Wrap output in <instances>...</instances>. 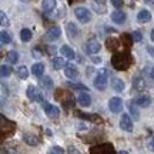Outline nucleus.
Masks as SVG:
<instances>
[{
    "mask_svg": "<svg viewBox=\"0 0 154 154\" xmlns=\"http://www.w3.org/2000/svg\"><path fill=\"white\" fill-rule=\"evenodd\" d=\"M77 101H79V104L82 106V107H88V106L91 104V97H90V94L87 91H83V93L79 94Z\"/></svg>",
    "mask_w": 154,
    "mask_h": 154,
    "instance_id": "nucleus-10",
    "label": "nucleus"
},
{
    "mask_svg": "<svg viewBox=\"0 0 154 154\" xmlns=\"http://www.w3.org/2000/svg\"><path fill=\"white\" fill-rule=\"evenodd\" d=\"M32 73H33L34 76H43L44 73V64H42V63H36V64H33L32 66Z\"/></svg>",
    "mask_w": 154,
    "mask_h": 154,
    "instance_id": "nucleus-21",
    "label": "nucleus"
},
{
    "mask_svg": "<svg viewBox=\"0 0 154 154\" xmlns=\"http://www.w3.org/2000/svg\"><path fill=\"white\" fill-rule=\"evenodd\" d=\"M100 49H101V44L96 38H90L87 43H86V53L87 54H96V53L100 51Z\"/></svg>",
    "mask_w": 154,
    "mask_h": 154,
    "instance_id": "nucleus-3",
    "label": "nucleus"
},
{
    "mask_svg": "<svg viewBox=\"0 0 154 154\" xmlns=\"http://www.w3.org/2000/svg\"><path fill=\"white\" fill-rule=\"evenodd\" d=\"M147 51H149V53H150V56H151V57H153V59H154V47H151V46H149V47H147Z\"/></svg>",
    "mask_w": 154,
    "mask_h": 154,
    "instance_id": "nucleus-39",
    "label": "nucleus"
},
{
    "mask_svg": "<svg viewBox=\"0 0 154 154\" xmlns=\"http://www.w3.org/2000/svg\"><path fill=\"white\" fill-rule=\"evenodd\" d=\"M44 113L47 114V117H50V119H57L59 117V114H60V111H59V109L56 107V106L53 104H44Z\"/></svg>",
    "mask_w": 154,
    "mask_h": 154,
    "instance_id": "nucleus-8",
    "label": "nucleus"
},
{
    "mask_svg": "<svg viewBox=\"0 0 154 154\" xmlns=\"http://www.w3.org/2000/svg\"><path fill=\"white\" fill-rule=\"evenodd\" d=\"M126 13L121 10H116L111 13V20H113V23H116V24H123V23L126 22Z\"/></svg>",
    "mask_w": 154,
    "mask_h": 154,
    "instance_id": "nucleus-9",
    "label": "nucleus"
},
{
    "mask_svg": "<svg viewBox=\"0 0 154 154\" xmlns=\"http://www.w3.org/2000/svg\"><path fill=\"white\" fill-rule=\"evenodd\" d=\"M64 76L67 79H70V80H77L79 79V70L76 69V66H73V64H67L64 67Z\"/></svg>",
    "mask_w": 154,
    "mask_h": 154,
    "instance_id": "nucleus-7",
    "label": "nucleus"
},
{
    "mask_svg": "<svg viewBox=\"0 0 154 154\" xmlns=\"http://www.w3.org/2000/svg\"><path fill=\"white\" fill-rule=\"evenodd\" d=\"M2 93H3V97H6V96L9 94V90L6 88V84H5V83H2Z\"/></svg>",
    "mask_w": 154,
    "mask_h": 154,
    "instance_id": "nucleus-37",
    "label": "nucleus"
},
{
    "mask_svg": "<svg viewBox=\"0 0 154 154\" xmlns=\"http://www.w3.org/2000/svg\"><path fill=\"white\" fill-rule=\"evenodd\" d=\"M144 3L149 6H154V0H144Z\"/></svg>",
    "mask_w": 154,
    "mask_h": 154,
    "instance_id": "nucleus-42",
    "label": "nucleus"
},
{
    "mask_svg": "<svg viewBox=\"0 0 154 154\" xmlns=\"http://www.w3.org/2000/svg\"><path fill=\"white\" fill-rule=\"evenodd\" d=\"M56 6H57V2H56V0H43V3H42V7H43V10L46 11V13L53 11L56 9Z\"/></svg>",
    "mask_w": 154,
    "mask_h": 154,
    "instance_id": "nucleus-18",
    "label": "nucleus"
},
{
    "mask_svg": "<svg viewBox=\"0 0 154 154\" xmlns=\"http://www.w3.org/2000/svg\"><path fill=\"white\" fill-rule=\"evenodd\" d=\"M111 87L114 88L116 91L121 93V91L124 90V82H123L121 79H113V80H111Z\"/></svg>",
    "mask_w": 154,
    "mask_h": 154,
    "instance_id": "nucleus-19",
    "label": "nucleus"
},
{
    "mask_svg": "<svg viewBox=\"0 0 154 154\" xmlns=\"http://www.w3.org/2000/svg\"><path fill=\"white\" fill-rule=\"evenodd\" d=\"M26 94H27V99L30 100V101H36V100H37L38 93H37V90H36V87H34V86H29Z\"/></svg>",
    "mask_w": 154,
    "mask_h": 154,
    "instance_id": "nucleus-20",
    "label": "nucleus"
},
{
    "mask_svg": "<svg viewBox=\"0 0 154 154\" xmlns=\"http://www.w3.org/2000/svg\"><path fill=\"white\" fill-rule=\"evenodd\" d=\"M93 9L97 11V13H106V9H104V6H103V5L100 6V7L97 5H93Z\"/></svg>",
    "mask_w": 154,
    "mask_h": 154,
    "instance_id": "nucleus-34",
    "label": "nucleus"
},
{
    "mask_svg": "<svg viewBox=\"0 0 154 154\" xmlns=\"http://www.w3.org/2000/svg\"><path fill=\"white\" fill-rule=\"evenodd\" d=\"M50 54H56V47H49Z\"/></svg>",
    "mask_w": 154,
    "mask_h": 154,
    "instance_id": "nucleus-43",
    "label": "nucleus"
},
{
    "mask_svg": "<svg viewBox=\"0 0 154 154\" xmlns=\"http://www.w3.org/2000/svg\"><path fill=\"white\" fill-rule=\"evenodd\" d=\"M133 40H134L136 43H140V42L143 40V34L140 33V32H137V30L133 32Z\"/></svg>",
    "mask_w": 154,
    "mask_h": 154,
    "instance_id": "nucleus-33",
    "label": "nucleus"
},
{
    "mask_svg": "<svg viewBox=\"0 0 154 154\" xmlns=\"http://www.w3.org/2000/svg\"><path fill=\"white\" fill-rule=\"evenodd\" d=\"M111 3H113V6L117 7V9L123 7V0H111Z\"/></svg>",
    "mask_w": 154,
    "mask_h": 154,
    "instance_id": "nucleus-35",
    "label": "nucleus"
},
{
    "mask_svg": "<svg viewBox=\"0 0 154 154\" xmlns=\"http://www.w3.org/2000/svg\"><path fill=\"white\" fill-rule=\"evenodd\" d=\"M17 76L20 77L22 80H26L29 77V70L26 66H20L19 69H17Z\"/></svg>",
    "mask_w": 154,
    "mask_h": 154,
    "instance_id": "nucleus-24",
    "label": "nucleus"
},
{
    "mask_svg": "<svg viewBox=\"0 0 154 154\" xmlns=\"http://www.w3.org/2000/svg\"><path fill=\"white\" fill-rule=\"evenodd\" d=\"M151 20V13L149 10H140L137 14V22L138 23H149Z\"/></svg>",
    "mask_w": 154,
    "mask_h": 154,
    "instance_id": "nucleus-15",
    "label": "nucleus"
},
{
    "mask_svg": "<svg viewBox=\"0 0 154 154\" xmlns=\"http://www.w3.org/2000/svg\"><path fill=\"white\" fill-rule=\"evenodd\" d=\"M121 107H123V100L120 97H113L109 101V109H110L111 113H119L121 111Z\"/></svg>",
    "mask_w": 154,
    "mask_h": 154,
    "instance_id": "nucleus-5",
    "label": "nucleus"
},
{
    "mask_svg": "<svg viewBox=\"0 0 154 154\" xmlns=\"http://www.w3.org/2000/svg\"><path fill=\"white\" fill-rule=\"evenodd\" d=\"M128 110H130V114L133 116V120H138V117H140V114H138V110L137 107L133 104V103H128Z\"/></svg>",
    "mask_w": 154,
    "mask_h": 154,
    "instance_id": "nucleus-29",
    "label": "nucleus"
},
{
    "mask_svg": "<svg viewBox=\"0 0 154 154\" xmlns=\"http://www.w3.org/2000/svg\"><path fill=\"white\" fill-rule=\"evenodd\" d=\"M91 154H116L114 149L111 147L110 144H101L99 147H94L91 150Z\"/></svg>",
    "mask_w": 154,
    "mask_h": 154,
    "instance_id": "nucleus-6",
    "label": "nucleus"
},
{
    "mask_svg": "<svg viewBox=\"0 0 154 154\" xmlns=\"http://www.w3.org/2000/svg\"><path fill=\"white\" fill-rule=\"evenodd\" d=\"M60 34H61L60 27L54 26V27H51L50 30H47V33H46V37H47V40L53 42V40H57V38L60 37Z\"/></svg>",
    "mask_w": 154,
    "mask_h": 154,
    "instance_id": "nucleus-11",
    "label": "nucleus"
},
{
    "mask_svg": "<svg viewBox=\"0 0 154 154\" xmlns=\"http://www.w3.org/2000/svg\"><path fill=\"white\" fill-rule=\"evenodd\" d=\"M119 154H128V153H127V151H120Z\"/></svg>",
    "mask_w": 154,
    "mask_h": 154,
    "instance_id": "nucleus-46",
    "label": "nucleus"
},
{
    "mask_svg": "<svg viewBox=\"0 0 154 154\" xmlns=\"http://www.w3.org/2000/svg\"><path fill=\"white\" fill-rule=\"evenodd\" d=\"M61 54L64 56L66 59H69V60H73L74 57H76V53H74V50L70 47V46H67V44H64V46H61Z\"/></svg>",
    "mask_w": 154,
    "mask_h": 154,
    "instance_id": "nucleus-13",
    "label": "nucleus"
},
{
    "mask_svg": "<svg viewBox=\"0 0 154 154\" xmlns=\"http://www.w3.org/2000/svg\"><path fill=\"white\" fill-rule=\"evenodd\" d=\"M107 80H109V72L106 69H100L93 82L94 87L97 88V90H100V91H104L106 87H107Z\"/></svg>",
    "mask_w": 154,
    "mask_h": 154,
    "instance_id": "nucleus-1",
    "label": "nucleus"
},
{
    "mask_svg": "<svg viewBox=\"0 0 154 154\" xmlns=\"http://www.w3.org/2000/svg\"><path fill=\"white\" fill-rule=\"evenodd\" d=\"M32 32L29 30V29H23L22 32H20V38H22V42H24V43H27V42H30V38H32Z\"/></svg>",
    "mask_w": 154,
    "mask_h": 154,
    "instance_id": "nucleus-23",
    "label": "nucleus"
},
{
    "mask_svg": "<svg viewBox=\"0 0 154 154\" xmlns=\"http://www.w3.org/2000/svg\"><path fill=\"white\" fill-rule=\"evenodd\" d=\"M0 23H2V26L3 27H6V26H9V19H7V16H6V13L5 11H2L0 13Z\"/></svg>",
    "mask_w": 154,
    "mask_h": 154,
    "instance_id": "nucleus-31",
    "label": "nucleus"
},
{
    "mask_svg": "<svg viewBox=\"0 0 154 154\" xmlns=\"http://www.w3.org/2000/svg\"><path fill=\"white\" fill-rule=\"evenodd\" d=\"M120 127L121 130H126V131H133V120L128 114H121L120 119Z\"/></svg>",
    "mask_w": 154,
    "mask_h": 154,
    "instance_id": "nucleus-4",
    "label": "nucleus"
},
{
    "mask_svg": "<svg viewBox=\"0 0 154 154\" xmlns=\"http://www.w3.org/2000/svg\"><path fill=\"white\" fill-rule=\"evenodd\" d=\"M69 154H82V153L77 149H74V147H69Z\"/></svg>",
    "mask_w": 154,
    "mask_h": 154,
    "instance_id": "nucleus-38",
    "label": "nucleus"
},
{
    "mask_svg": "<svg viewBox=\"0 0 154 154\" xmlns=\"http://www.w3.org/2000/svg\"><path fill=\"white\" fill-rule=\"evenodd\" d=\"M149 76H150V77H151V79H153V80H154V67H151V69H150Z\"/></svg>",
    "mask_w": 154,
    "mask_h": 154,
    "instance_id": "nucleus-41",
    "label": "nucleus"
},
{
    "mask_svg": "<svg viewBox=\"0 0 154 154\" xmlns=\"http://www.w3.org/2000/svg\"><path fill=\"white\" fill-rule=\"evenodd\" d=\"M67 66L66 60L63 59V57H54L53 60H51V67L54 69V70H60V69H64Z\"/></svg>",
    "mask_w": 154,
    "mask_h": 154,
    "instance_id": "nucleus-17",
    "label": "nucleus"
},
{
    "mask_svg": "<svg viewBox=\"0 0 154 154\" xmlns=\"http://www.w3.org/2000/svg\"><path fill=\"white\" fill-rule=\"evenodd\" d=\"M0 74H2V77L5 79V77H9L11 74V67L7 66V64H3L2 66V69H0Z\"/></svg>",
    "mask_w": 154,
    "mask_h": 154,
    "instance_id": "nucleus-30",
    "label": "nucleus"
},
{
    "mask_svg": "<svg viewBox=\"0 0 154 154\" xmlns=\"http://www.w3.org/2000/svg\"><path fill=\"white\" fill-rule=\"evenodd\" d=\"M20 2H23V3H27L29 0H20Z\"/></svg>",
    "mask_w": 154,
    "mask_h": 154,
    "instance_id": "nucleus-47",
    "label": "nucleus"
},
{
    "mask_svg": "<svg viewBox=\"0 0 154 154\" xmlns=\"http://www.w3.org/2000/svg\"><path fill=\"white\" fill-rule=\"evenodd\" d=\"M74 14H76V19L80 23H88L91 20V11L88 10L87 7H76Z\"/></svg>",
    "mask_w": 154,
    "mask_h": 154,
    "instance_id": "nucleus-2",
    "label": "nucleus"
},
{
    "mask_svg": "<svg viewBox=\"0 0 154 154\" xmlns=\"http://www.w3.org/2000/svg\"><path fill=\"white\" fill-rule=\"evenodd\" d=\"M17 60H19V53H17V51L11 50V51L7 53V61H9V63L14 64V63H17Z\"/></svg>",
    "mask_w": 154,
    "mask_h": 154,
    "instance_id": "nucleus-26",
    "label": "nucleus"
},
{
    "mask_svg": "<svg viewBox=\"0 0 154 154\" xmlns=\"http://www.w3.org/2000/svg\"><path fill=\"white\" fill-rule=\"evenodd\" d=\"M96 3H99V5H104L106 3V0H94Z\"/></svg>",
    "mask_w": 154,
    "mask_h": 154,
    "instance_id": "nucleus-44",
    "label": "nucleus"
},
{
    "mask_svg": "<svg viewBox=\"0 0 154 154\" xmlns=\"http://www.w3.org/2000/svg\"><path fill=\"white\" fill-rule=\"evenodd\" d=\"M66 86L67 87H70L73 88V90H83V91H86L87 90V87L84 86V84H80V83H66Z\"/></svg>",
    "mask_w": 154,
    "mask_h": 154,
    "instance_id": "nucleus-28",
    "label": "nucleus"
},
{
    "mask_svg": "<svg viewBox=\"0 0 154 154\" xmlns=\"http://www.w3.org/2000/svg\"><path fill=\"white\" fill-rule=\"evenodd\" d=\"M151 42H154V29L151 30Z\"/></svg>",
    "mask_w": 154,
    "mask_h": 154,
    "instance_id": "nucleus-45",
    "label": "nucleus"
},
{
    "mask_svg": "<svg viewBox=\"0 0 154 154\" xmlns=\"http://www.w3.org/2000/svg\"><path fill=\"white\" fill-rule=\"evenodd\" d=\"M47 154H64V150L61 149V147L54 146V147H51V149L49 150V153H47Z\"/></svg>",
    "mask_w": 154,
    "mask_h": 154,
    "instance_id": "nucleus-32",
    "label": "nucleus"
},
{
    "mask_svg": "<svg viewBox=\"0 0 154 154\" xmlns=\"http://www.w3.org/2000/svg\"><path fill=\"white\" fill-rule=\"evenodd\" d=\"M147 147H149L150 151H154V137H153V138H150L149 144H147Z\"/></svg>",
    "mask_w": 154,
    "mask_h": 154,
    "instance_id": "nucleus-36",
    "label": "nucleus"
},
{
    "mask_svg": "<svg viewBox=\"0 0 154 154\" xmlns=\"http://www.w3.org/2000/svg\"><path fill=\"white\" fill-rule=\"evenodd\" d=\"M23 140H24V143L29 144V146H37L38 144V138L32 134V133H24L23 134Z\"/></svg>",
    "mask_w": 154,
    "mask_h": 154,
    "instance_id": "nucleus-16",
    "label": "nucleus"
},
{
    "mask_svg": "<svg viewBox=\"0 0 154 154\" xmlns=\"http://www.w3.org/2000/svg\"><path fill=\"white\" fill-rule=\"evenodd\" d=\"M91 60H93V63H96V64H97V63H101V59H100V57H91Z\"/></svg>",
    "mask_w": 154,
    "mask_h": 154,
    "instance_id": "nucleus-40",
    "label": "nucleus"
},
{
    "mask_svg": "<svg viewBox=\"0 0 154 154\" xmlns=\"http://www.w3.org/2000/svg\"><path fill=\"white\" fill-rule=\"evenodd\" d=\"M0 40H2V44H9V43H11V36H10V33H7L6 30H2V33H0Z\"/></svg>",
    "mask_w": 154,
    "mask_h": 154,
    "instance_id": "nucleus-25",
    "label": "nucleus"
},
{
    "mask_svg": "<svg viewBox=\"0 0 154 154\" xmlns=\"http://www.w3.org/2000/svg\"><path fill=\"white\" fill-rule=\"evenodd\" d=\"M67 34H69V37L70 38H76L77 34H79V30H77L76 24L74 23H69L67 24Z\"/></svg>",
    "mask_w": 154,
    "mask_h": 154,
    "instance_id": "nucleus-22",
    "label": "nucleus"
},
{
    "mask_svg": "<svg viewBox=\"0 0 154 154\" xmlns=\"http://www.w3.org/2000/svg\"><path fill=\"white\" fill-rule=\"evenodd\" d=\"M136 103H137L140 107H149V106L151 104V97H150L149 94H141V96L137 97Z\"/></svg>",
    "mask_w": 154,
    "mask_h": 154,
    "instance_id": "nucleus-14",
    "label": "nucleus"
},
{
    "mask_svg": "<svg viewBox=\"0 0 154 154\" xmlns=\"http://www.w3.org/2000/svg\"><path fill=\"white\" fill-rule=\"evenodd\" d=\"M133 87H134L136 91H144V88L147 87V83H146L143 77H136L133 80Z\"/></svg>",
    "mask_w": 154,
    "mask_h": 154,
    "instance_id": "nucleus-12",
    "label": "nucleus"
},
{
    "mask_svg": "<svg viewBox=\"0 0 154 154\" xmlns=\"http://www.w3.org/2000/svg\"><path fill=\"white\" fill-rule=\"evenodd\" d=\"M42 86H43L46 90H51L53 88V82H51V79L49 76H44L42 79Z\"/></svg>",
    "mask_w": 154,
    "mask_h": 154,
    "instance_id": "nucleus-27",
    "label": "nucleus"
}]
</instances>
